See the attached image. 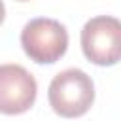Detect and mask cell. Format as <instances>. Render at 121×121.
I'll return each mask as SVG.
<instances>
[{
    "mask_svg": "<svg viewBox=\"0 0 121 121\" xmlns=\"http://www.w3.org/2000/svg\"><path fill=\"white\" fill-rule=\"evenodd\" d=\"M47 100L55 113L62 117H79L95 102V85L91 76L79 68L59 72L47 89Z\"/></svg>",
    "mask_w": 121,
    "mask_h": 121,
    "instance_id": "cell-1",
    "label": "cell"
},
{
    "mask_svg": "<svg viewBox=\"0 0 121 121\" xmlns=\"http://www.w3.org/2000/svg\"><path fill=\"white\" fill-rule=\"evenodd\" d=\"M21 45L30 60L38 64H53L68 49V32L64 25L55 19L36 17L23 26Z\"/></svg>",
    "mask_w": 121,
    "mask_h": 121,
    "instance_id": "cell-2",
    "label": "cell"
},
{
    "mask_svg": "<svg viewBox=\"0 0 121 121\" xmlns=\"http://www.w3.org/2000/svg\"><path fill=\"white\" fill-rule=\"evenodd\" d=\"M81 51L96 66H113L121 60V21L110 15L89 19L81 28Z\"/></svg>",
    "mask_w": 121,
    "mask_h": 121,
    "instance_id": "cell-3",
    "label": "cell"
},
{
    "mask_svg": "<svg viewBox=\"0 0 121 121\" xmlns=\"http://www.w3.org/2000/svg\"><path fill=\"white\" fill-rule=\"evenodd\" d=\"M34 76L21 64H0V113L19 115L36 102Z\"/></svg>",
    "mask_w": 121,
    "mask_h": 121,
    "instance_id": "cell-4",
    "label": "cell"
},
{
    "mask_svg": "<svg viewBox=\"0 0 121 121\" xmlns=\"http://www.w3.org/2000/svg\"><path fill=\"white\" fill-rule=\"evenodd\" d=\"M4 17H6V8H4V2L0 0V25H2V21H4Z\"/></svg>",
    "mask_w": 121,
    "mask_h": 121,
    "instance_id": "cell-5",
    "label": "cell"
},
{
    "mask_svg": "<svg viewBox=\"0 0 121 121\" xmlns=\"http://www.w3.org/2000/svg\"><path fill=\"white\" fill-rule=\"evenodd\" d=\"M17 2H28V0H17Z\"/></svg>",
    "mask_w": 121,
    "mask_h": 121,
    "instance_id": "cell-6",
    "label": "cell"
}]
</instances>
